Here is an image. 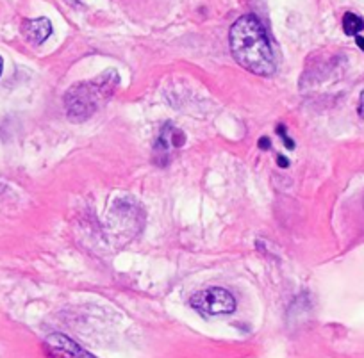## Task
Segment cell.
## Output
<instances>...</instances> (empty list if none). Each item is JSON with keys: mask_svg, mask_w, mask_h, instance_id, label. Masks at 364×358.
Masks as SVG:
<instances>
[{"mask_svg": "<svg viewBox=\"0 0 364 358\" xmlns=\"http://www.w3.org/2000/svg\"><path fill=\"white\" fill-rule=\"evenodd\" d=\"M229 43L232 58L245 70L261 77L275 73V58L269 47L268 34L257 16H240L230 27Z\"/></svg>", "mask_w": 364, "mask_h": 358, "instance_id": "6da1fadb", "label": "cell"}, {"mask_svg": "<svg viewBox=\"0 0 364 358\" xmlns=\"http://www.w3.org/2000/svg\"><path fill=\"white\" fill-rule=\"evenodd\" d=\"M120 84L117 72H106L97 79L79 82L70 87L65 94V109L73 124L86 121L95 114Z\"/></svg>", "mask_w": 364, "mask_h": 358, "instance_id": "7a4b0ae2", "label": "cell"}, {"mask_svg": "<svg viewBox=\"0 0 364 358\" xmlns=\"http://www.w3.org/2000/svg\"><path fill=\"white\" fill-rule=\"evenodd\" d=\"M190 303L195 310L205 315H220V314H232L236 310V300L229 291L222 287H211L200 293L193 294L190 298Z\"/></svg>", "mask_w": 364, "mask_h": 358, "instance_id": "3957f363", "label": "cell"}, {"mask_svg": "<svg viewBox=\"0 0 364 358\" xmlns=\"http://www.w3.org/2000/svg\"><path fill=\"white\" fill-rule=\"evenodd\" d=\"M48 358H97L63 333H52L43 342Z\"/></svg>", "mask_w": 364, "mask_h": 358, "instance_id": "277c9868", "label": "cell"}, {"mask_svg": "<svg viewBox=\"0 0 364 358\" xmlns=\"http://www.w3.org/2000/svg\"><path fill=\"white\" fill-rule=\"evenodd\" d=\"M22 34L31 45H41L52 34V23L48 18H33L22 23Z\"/></svg>", "mask_w": 364, "mask_h": 358, "instance_id": "5b68a950", "label": "cell"}, {"mask_svg": "<svg viewBox=\"0 0 364 358\" xmlns=\"http://www.w3.org/2000/svg\"><path fill=\"white\" fill-rule=\"evenodd\" d=\"M343 31L346 36H359L364 31V20L355 13H345L343 16Z\"/></svg>", "mask_w": 364, "mask_h": 358, "instance_id": "8992f818", "label": "cell"}, {"mask_svg": "<svg viewBox=\"0 0 364 358\" xmlns=\"http://www.w3.org/2000/svg\"><path fill=\"white\" fill-rule=\"evenodd\" d=\"M277 134L281 136L282 139H284L286 146H288L289 150H291L293 146H295V143H293V139H289V138H288V134H286V127H282V125H279V127H277Z\"/></svg>", "mask_w": 364, "mask_h": 358, "instance_id": "52a82bcc", "label": "cell"}, {"mask_svg": "<svg viewBox=\"0 0 364 358\" xmlns=\"http://www.w3.org/2000/svg\"><path fill=\"white\" fill-rule=\"evenodd\" d=\"M357 112H359L360 118L364 119V91L360 93V97H359V107H357Z\"/></svg>", "mask_w": 364, "mask_h": 358, "instance_id": "ba28073f", "label": "cell"}, {"mask_svg": "<svg viewBox=\"0 0 364 358\" xmlns=\"http://www.w3.org/2000/svg\"><path fill=\"white\" fill-rule=\"evenodd\" d=\"M269 145H272V143H269L268 138H261V139H259V148H261V150H268Z\"/></svg>", "mask_w": 364, "mask_h": 358, "instance_id": "9c48e42d", "label": "cell"}, {"mask_svg": "<svg viewBox=\"0 0 364 358\" xmlns=\"http://www.w3.org/2000/svg\"><path fill=\"white\" fill-rule=\"evenodd\" d=\"M277 159H279V161H277V163H279V166H281V168H288V166H289V161L286 159V157L279 156Z\"/></svg>", "mask_w": 364, "mask_h": 358, "instance_id": "30bf717a", "label": "cell"}, {"mask_svg": "<svg viewBox=\"0 0 364 358\" xmlns=\"http://www.w3.org/2000/svg\"><path fill=\"white\" fill-rule=\"evenodd\" d=\"M355 43L360 50H364V38L363 36H355Z\"/></svg>", "mask_w": 364, "mask_h": 358, "instance_id": "8fae6325", "label": "cell"}, {"mask_svg": "<svg viewBox=\"0 0 364 358\" xmlns=\"http://www.w3.org/2000/svg\"><path fill=\"white\" fill-rule=\"evenodd\" d=\"M2 66H4V63H2V58H0V73H2Z\"/></svg>", "mask_w": 364, "mask_h": 358, "instance_id": "7c38bea8", "label": "cell"}]
</instances>
